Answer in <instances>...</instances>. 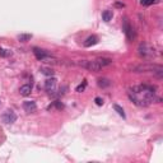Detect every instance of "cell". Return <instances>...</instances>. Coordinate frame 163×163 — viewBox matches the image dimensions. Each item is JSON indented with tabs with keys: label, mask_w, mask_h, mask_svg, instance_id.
I'll use <instances>...</instances> for the list:
<instances>
[{
	"label": "cell",
	"mask_w": 163,
	"mask_h": 163,
	"mask_svg": "<svg viewBox=\"0 0 163 163\" xmlns=\"http://www.w3.org/2000/svg\"><path fill=\"white\" fill-rule=\"evenodd\" d=\"M124 30H125V33L126 36H128L129 40H131L134 37V33H133V27L130 26V24L128 23V20H125V24H124Z\"/></svg>",
	"instance_id": "obj_10"
},
{
	"label": "cell",
	"mask_w": 163,
	"mask_h": 163,
	"mask_svg": "<svg viewBox=\"0 0 163 163\" xmlns=\"http://www.w3.org/2000/svg\"><path fill=\"white\" fill-rule=\"evenodd\" d=\"M78 65H80L82 68H84V69H88V70H91V71H98L102 69L101 65L97 63L96 60H93V61H88V60H82L78 63Z\"/></svg>",
	"instance_id": "obj_4"
},
{
	"label": "cell",
	"mask_w": 163,
	"mask_h": 163,
	"mask_svg": "<svg viewBox=\"0 0 163 163\" xmlns=\"http://www.w3.org/2000/svg\"><path fill=\"white\" fill-rule=\"evenodd\" d=\"M154 89L156 88L152 85H138L129 91V98L136 106L145 107L154 101V96H156Z\"/></svg>",
	"instance_id": "obj_1"
},
{
	"label": "cell",
	"mask_w": 163,
	"mask_h": 163,
	"mask_svg": "<svg viewBox=\"0 0 163 163\" xmlns=\"http://www.w3.org/2000/svg\"><path fill=\"white\" fill-rule=\"evenodd\" d=\"M113 108H115V111L117 112V113H119V115L122 117V119H125V112H124V110H122L121 107H120V106L119 105H113Z\"/></svg>",
	"instance_id": "obj_17"
},
{
	"label": "cell",
	"mask_w": 163,
	"mask_h": 163,
	"mask_svg": "<svg viewBox=\"0 0 163 163\" xmlns=\"http://www.w3.org/2000/svg\"><path fill=\"white\" fill-rule=\"evenodd\" d=\"M138 51H139V55L144 59H153L154 56H156V50H154V47L150 46V45L146 43V42L140 43Z\"/></svg>",
	"instance_id": "obj_3"
},
{
	"label": "cell",
	"mask_w": 163,
	"mask_h": 163,
	"mask_svg": "<svg viewBox=\"0 0 163 163\" xmlns=\"http://www.w3.org/2000/svg\"><path fill=\"white\" fill-rule=\"evenodd\" d=\"M9 55H10V52H8V50L0 47V56H3V58H6V56H9Z\"/></svg>",
	"instance_id": "obj_20"
},
{
	"label": "cell",
	"mask_w": 163,
	"mask_h": 163,
	"mask_svg": "<svg viewBox=\"0 0 163 163\" xmlns=\"http://www.w3.org/2000/svg\"><path fill=\"white\" fill-rule=\"evenodd\" d=\"M134 71L135 73H145V71H152V73H156V74L159 76H162L163 74V68L161 66V65H139V66L134 68Z\"/></svg>",
	"instance_id": "obj_2"
},
{
	"label": "cell",
	"mask_w": 163,
	"mask_h": 163,
	"mask_svg": "<svg viewBox=\"0 0 163 163\" xmlns=\"http://www.w3.org/2000/svg\"><path fill=\"white\" fill-rule=\"evenodd\" d=\"M85 87H87V80H83V83H82V84H79L78 87L75 88V91L78 92V93H82V92H84Z\"/></svg>",
	"instance_id": "obj_18"
},
{
	"label": "cell",
	"mask_w": 163,
	"mask_h": 163,
	"mask_svg": "<svg viewBox=\"0 0 163 163\" xmlns=\"http://www.w3.org/2000/svg\"><path fill=\"white\" fill-rule=\"evenodd\" d=\"M94 102H96V105H98V106H102V105H103V100L100 98V97H97V98L94 100Z\"/></svg>",
	"instance_id": "obj_22"
},
{
	"label": "cell",
	"mask_w": 163,
	"mask_h": 163,
	"mask_svg": "<svg viewBox=\"0 0 163 163\" xmlns=\"http://www.w3.org/2000/svg\"><path fill=\"white\" fill-rule=\"evenodd\" d=\"M98 85L101 88H107L111 85V82H110L108 79H106V78H102V79H98Z\"/></svg>",
	"instance_id": "obj_13"
},
{
	"label": "cell",
	"mask_w": 163,
	"mask_h": 163,
	"mask_svg": "<svg viewBox=\"0 0 163 163\" xmlns=\"http://www.w3.org/2000/svg\"><path fill=\"white\" fill-rule=\"evenodd\" d=\"M158 0H141V5H152L153 3H157Z\"/></svg>",
	"instance_id": "obj_19"
},
{
	"label": "cell",
	"mask_w": 163,
	"mask_h": 163,
	"mask_svg": "<svg viewBox=\"0 0 163 163\" xmlns=\"http://www.w3.org/2000/svg\"><path fill=\"white\" fill-rule=\"evenodd\" d=\"M115 6H117V8H124V4H121V3H115Z\"/></svg>",
	"instance_id": "obj_23"
},
{
	"label": "cell",
	"mask_w": 163,
	"mask_h": 163,
	"mask_svg": "<svg viewBox=\"0 0 163 163\" xmlns=\"http://www.w3.org/2000/svg\"><path fill=\"white\" fill-rule=\"evenodd\" d=\"M54 105L56 106V108H58V110H61V108H64V105L61 103L60 101H56V102H54Z\"/></svg>",
	"instance_id": "obj_21"
},
{
	"label": "cell",
	"mask_w": 163,
	"mask_h": 163,
	"mask_svg": "<svg viewBox=\"0 0 163 163\" xmlns=\"http://www.w3.org/2000/svg\"><path fill=\"white\" fill-rule=\"evenodd\" d=\"M33 52H35V55H36V58H37L40 61H42L46 56L48 55L45 50H40V48H33Z\"/></svg>",
	"instance_id": "obj_11"
},
{
	"label": "cell",
	"mask_w": 163,
	"mask_h": 163,
	"mask_svg": "<svg viewBox=\"0 0 163 163\" xmlns=\"http://www.w3.org/2000/svg\"><path fill=\"white\" fill-rule=\"evenodd\" d=\"M97 42H98V37H97V36H89V37L84 41L83 45L85 47H91L93 45H96Z\"/></svg>",
	"instance_id": "obj_9"
},
{
	"label": "cell",
	"mask_w": 163,
	"mask_h": 163,
	"mask_svg": "<svg viewBox=\"0 0 163 163\" xmlns=\"http://www.w3.org/2000/svg\"><path fill=\"white\" fill-rule=\"evenodd\" d=\"M56 88V79L55 78H48L46 82H45V89L48 93H54Z\"/></svg>",
	"instance_id": "obj_6"
},
{
	"label": "cell",
	"mask_w": 163,
	"mask_h": 163,
	"mask_svg": "<svg viewBox=\"0 0 163 163\" xmlns=\"http://www.w3.org/2000/svg\"><path fill=\"white\" fill-rule=\"evenodd\" d=\"M23 108L24 111L28 112V113H32L37 110V106H36V102L33 101H24L23 102Z\"/></svg>",
	"instance_id": "obj_7"
},
{
	"label": "cell",
	"mask_w": 163,
	"mask_h": 163,
	"mask_svg": "<svg viewBox=\"0 0 163 163\" xmlns=\"http://www.w3.org/2000/svg\"><path fill=\"white\" fill-rule=\"evenodd\" d=\"M31 92H32V85H31V84H24V85H22V87L19 88L20 96L27 97V96L31 94Z\"/></svg>",
	"instance_id": "obj_8"
},
{
	"label": "cell",
	"mask_w": 163,
	"mask_h": 163,
	"mask_svg": "<svg viewBox=\"0 0 163 163\" xmlns=\"http://www.w3.org/2000/svg\"><path fill=\"white\" fill-rule=\"evenodd\" d=\"M31 38H32V35H28V33H23L18 36V40L20 42H26V41H30Z\"/></svg>",
	"instance_id": "obj_15"
},
{
	"label": "cell",
	"mask_w": 163,
	"mask_h": 163,
	"mask_svg": "<svg viewBox=\"0 0 163 163\" xmlns=\"http://www.w3.org/2000/svg\"><path fill=\"white\" fill-rule=\"evenodd\" d=\"M1 120L5 122V124H13V122H15V120H17V115L13 112V111H5L1 115Z\"/></svg>",
	"instance_id": "obj_5"
},
{
	"label": "cell",
	"mask_w": 163,
	"mask_h": 163,
	"mask_svg": "<svg viewBox=\"0 0 163 163\" xmlns=\"http://www.w3.org/2000/svg\"><path fill=\"white\" fill-rule=\"evenodd\" d=\"M41 73L45 75H47V76H52L54 75V70L50 68H41Z\"/></svg>",
	"instance_id": "obj_16"
},
{
	"label": "cell",
	"mask_w": 163,
	"mask_h": 163,
	"mask_svg": "<svg viewBox=\"0 0 163 163\" xmlns=\"http://www.w3.org/2000/svg\"><path fill=\"white\" fill-rule=\"evenodd\" d=\"M96 61L98 63L102 68L103 66H107V65H111L112 64V60L111 59H105V58H100V59H96Z\"/></svg>",
	"instance_id": "obj_12"
},
{
	"label": "cell",
	"mask_w": 163,
	"mask_h": 163,
	"mask_svg": "<svg viewBox=\"0 0 163 163\" xmlns=\"http://www.w3.org/2000/svg\"><path fill=\"white\" fill-rule=\"evenodd\" d=\"M102 18H103L105 22H110L112 19V12L111 10H105L102 13Z\"/></svg>",
	"instance_id": "obj_14"
}]
</instances>
